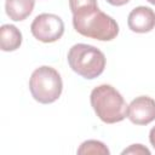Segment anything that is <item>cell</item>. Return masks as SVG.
<instances>
[{
  "instance_id": "6da1fadb",
  "label": "cell",
  "mask_w": 155,
  "mask_h": 155,
  "mask_svg": "<svg viewBox=\"0 0 155 155\" xmlns=\"http://www.w3.org/2000/svg\"><path fill=\"white\" fill-rule=\"evenodd\" d=\"M71 13L74 29L86 38L110 41L119 34V24L116 21L101 11L97 2L81 6Z\"/></svg>"
},
{
  "instance_id": "7a4b0ae2",
  "label": "cell",
  "mask_w": 155,
  "mask_h": 155,
  "mask_svg": "<svg viewBox=\"0 0 155 155\" xmlns=\"http://www.w3.org/2000/svg\"><path fill=\"white\" fill-rule=\"evenodd\" d=\"M90 102L97 116L105 124L120 122L127 116L128 105L121 93L111 85L103 84L94 87Z\"/></svg>"
},
{
  "instance_id": "9c48e42d",
  "label": "cell",
  "mask_w": 155,
  "mask_h": 155,
  "mask_svg": "<svg viewBox=\"0 0 155 155\" xmlns=\"http://www.w3.org/2000/svg\"><path fill=\"white\" fill-rule=\"evenodd\" d=\"M22 45V33L12 24H4L0 28V47L5 52H12Z\"/></svg>"
},
{
  "instance_id": "8fae6325",
  "label": "cell",
  "mask_w": 155,
  "mask_h": 155,
  "mask_svg": "<svg viewBox=\"0 0 155 155\" xmlns=\"http://www.w3.org/2000/svg\"><path fill=\"white\" fill-rule=\"evenodd\" d=\"M125 154H147V155H150V150L145 147H143L142 144H132L130 148L125 149L122 151V155Z\"/></svg>"
},
{
  "instance_id": "7c38bea8",
  "label": "cell",
  "mask_w": 155,
  "mask_h": 155,
  "mask_svg": "<svg viewBox=\"0 0 155 155\" xmlns=\"http://www.w3.org/2000/svg\"><path fill=\"white\" fill-rule=\"evenodd\" d=\"M93 2H97V0H69V7H70V11L74 12L76 8L88 4H93Z\"/></svg>"
},
{
  "instance_id": "5bb4252c",
  "label": "cell",
  "mask_w": 155,
  "mask_h": 155,
  "mask_svg": "<svg viewBox=\"0 0 155 155\" xmlns=\"http://www.w3.org/2000/svg\"><path fill=\"white\" fill-rule=\"evenodd\" d=\"M149 140H150V144L155 148V126L149 132Z\"/></svg>"
},
{
  "instance_id": "9a60e30c",
  "label": "cell",
  "mask_w": 155,
  "mask_h": 155,
  "mask_svg": "<svg viewBox=\"0 0 155 155\" xmlns=\"http://www.w3.org/2000/svg\"><path fill=\"white\" fill-rule=\"evenodd\" d=\"M148 2H150L151 5H155V0H147Z\"/></svg>"
},
{
  "instance_id": "277c9868",
  "label": "cell",
  "mask_w": 155,
  "mask_h": 155,
  "mask_svg": "<svg viewBox=\"0 0 155 155\" xmlns=\"http://www.w3.org/2000/svg\"><path fill=\"white\" fill-rule=\"evenodd\" d=\"M29 90L33 98L41 104L56 102L63 90V82L59 73L48 65L36 68L29 80Z\"/></svg>"
},
{
  "instance_id": "8992f818",
  "label": "cell",
  "mask_w": 155,
  "mask_h": 155,
  "mask_svg": "<svg viewBox=\"0 0 155 155\" xmlns=\"http://www.w3.org/2000/svg\"><path fill=\"white\" fill-rule=\"evenodd\" d=\"M127 117L134 125L145 126L155 120V99L148 96L134 98L127 108Z\"/></svg>"
},
{
  "instance_id": "4fadbf2b",
  "label": "cell",
  "mask_w": 155,
  "mask_h": 155,
  "mask_svg": "<svg viewBox=\"0 0 155 155\" xmlns=\"http://www.w3.org/2000/svg\"><path fill=\"white\" fill-rule=\"evenodd\" d=\"M107 1L113 6H122L127 2H130V0H107Z\"/></svg>"
},
{
  "instance_id": "30bf717a",
  "label": "cell",
  "mask_w": 155,
  "mask_h": 155,
  "mask_svg": "<svg viewBox=\"0 0 155 155\" xmlns=\"http://www.w3.org/2000/svg\"><path fill=\"white\" fill-rule=\"evenodd\" d=\"M78 154H101V155H109L110 151L107 148V145L99 140L88 139L85 140L78 149Z\"/></svg>"
},
{
  "instance_id": "5b68a950",
  "label": "cell",
  "mask_w": 155,
  "mask_h": 155,
  "mask_svg": "<svg viewBox=\"0 0 155 155\" xmlns=\"http://www.w3.org/2000/svg\"><path fill=\"white\" fill-rule=\"evenodd\" d=\"M30 31L33 36L41 42H56L64 34V23L57 15L41 13L36 16L31 22Z\"/></svg>"
},
{
  "instance_id": "3957f363",
  "label": "cell",
  "mask_w": 155,
  "mask_h": 155,
  "mask_svg": "<svg viewBox=\"0 0 155 155\" xmlns=\"http://www.w3.org/2000/svg\"><path fill=\"white\" fill-rule=\"evenodd\" d=\"M67 59L71 70L87 80L98 78L104 71L107 63L104 53L99 48L87 44L71 46Z\"/></svg>"
},
{
  "instance_id": "52a82bcc",
  "label": "cell",
  "mask_w": 155,
  "mask_h": 155,
  "mask_svg": "<svg viewBox=\"0 0 155 155\" xmlns=\"http://www.w3.org/2000/svg\"><path fill=\"white\" fill-rule=\"evenodd\" d=\"M127 24L134 33H149L155 28V12L147 6L134 7L128 15Z\"/></svg>"
},
{
  "instance_id": "ba28073f",
  "label": "cell",
  "mask_w": 155,
  "mask_h": 155,
  "mask_svg": "<svg viewBox=\"0 0 155 155\" xmlns=\"http://www.w3.org/2000/svg\"><path fill=\"white\" fill-rule=\"evenodd\" d=\"M35 5V0H6L5 11L10 19L15 22L24 21L31 12Z\"/></svg>"
}]
</instances>
